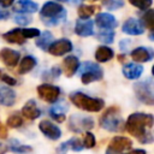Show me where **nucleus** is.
<instances>
[{"instance_id":"nucleus-27","label":"nucleus","mask_w":154,"mask_h":154,"mask_svg":"<svg viewBox=\"0 0 154 154\" xmlns=\"http://www.w3.org/2000/svg\"><path fill=\"white\" fill-rule=\"evenodd\" d=\"M99 10V6L96 5H81L77 10L78 12V17L81 19H88L90 16H93L96 11Z\"/></svg>"},{"instance_id":"nucleus-25","label":"nucleus","mask_w":154,"mask_h":154,"mask_svg":"<svg viewBox=\"0 0 154 154\" xmlns=\"http://www.w3.org/2000/svg\"><path fill=\"white\" fill-rule=\"evenodd\" d=\"M113 55H114V52L112 51V48H109L107 46H100L95 51V58L100 63H106V61L111 60L113 58Z\"/></svg>"},{"instance_id":"nucleus-44","label":"nucleus","mask_w":154,"mask_h":154,"mask_svg":"<svg viewBox=\"0 0 154 154\" xmlns=\"http://www.w3.org/2000/svg\"><path fill=\"white\" fill-rule=\"evenodd\" d=\"M13 1L14 0H0V5L2 7H8V6H11L13 4Z\"/></svg>"},{"instance_id":"nucleus-34","label":"nucleus","mask_w":154,"mask_h":154,"mask_svg":"<svg viewBox=\"0 0 154 154\" xmlns=\"http://www.w3.org/2000/svg\"><path fill=\"white\" fill-rule=\"evenodd\" d=\"M13 20H14V23H17V24H19V25H28V24L31 23L32 18H31L30 16H28V14L19 13V14H16V16L13 17Z\"/></svg>"},{"instance_id":"nucleus-20","label":"nucleus","mask_w":154,"mask_h":154,"mask_svg":"<svg viewBox=\"0 0 154 154\" xmlns=\"http://www.w3.org/2000/svg\"><path fill=\"white\" fill-rule=\"evenodd\" d=\"M67 109H69V106H67L64 101H60V102H58L55 106H53V107L49 108V116H51L54 120L61 123V122L65 120V112H66Z\"/></svg>"},{"instance_id":"nucleus-18","label":"nucleus","mask_w":154,"mask_h":154,"mask_svg":"<svg viewBox=\"0 0 154 154\" xmlns=\"http://www.w3.org/2000/svg\"><path fill=\"white\" fill-rule=\"evenodd\" d=\"M131 58L137 63H147L153 58V51L147 47H137L131 52Z\"/></svg>"},{"instance_id":"nucleus-31","label":"nucleus","mask_w":154,"mask_h":154,"mask_svg":"<svg viewBox=\"0 0 154 154\" xmlns=\"http://www.w3.org/2000/svg\"><path fill=\"white\" fill-rule=\"evenodd\" d=\"M7 125L10 128H19L23 124V119L20 117L19 113H12L8 118H7Z\"/></svg>"},{"instance_id":"nucleus-47","label":"nucleus","mask_w":154,"mask_h":154,"mask_svg":"<svg viewBox=\"0 0 154 154\" xmlns=\"http://www.w3.org/2000/svg\"><path fill=\"white\" fill-rule=\"evenodd\" d=\"M90 1H95V0H90Z\"/></svg>"},{"instance_id":"nucleus-40","label":"nucleus","mask_w":154,"mask_h":154,"mask_svg":"<svg viewBox=\"0 0 154 154\" xmlns=\"http://www.w3.org/2000/svg\"><path fill=\"white\" fill-rule=\"evenodd\" d=\"M49 75L52 76V78H57V77H59V75H60V69L57 67V66L52 67L51 71H49Z\"/></svg>"},{"instance_id":"nucleus-48","label":"nucleus","mask_w":154,"mask_h":154,"mask_svg":"<svg viewBox=\"0 0 154 154\" xmlns=\"http://www.w3.org/2000/svg\"><path fill=\"white\" fill-rule=\"evenodd\" d=\"M0 75H1V72H0Z\"/></svg>"},{"instance_id":"nucleus-39","label":"nucleus","mask_w":154,"mask_h":154,"mask_svg":"<svg viewBox=\"0 0 154 154\" xmlns=\"http://www.w3.org/2000/svg\"><path fill=\"white\" fill-rule=\"evenodd\" d=\"M69 149H70V148H69L67 142H64V143H61V144L57 148V153H58V154H66Z\"/></svg>"},{"instance_id":"nucleus-11","label":"nucleus","mask_w":154,"mask_h":154,"mask_svg":"<svg viewBox=\"0 0 154 154\" xmlns=\"http://www.w3.org/2000/svg\"><path fill=\"white\" fill-rule=\"evenodd\" d=\"M38 129L41 130V132L49 140L52 141H55L58 138H60L61 136V130L55 125L53 124L52 122L45 119V120H41L40 124H38Z\"/></svg>"},{"instance_id":"nucleus-45","label":"nucleus","mask_w":154,"mask_h":154,"mask_svg":"<svg viewBox=\"0 0 154 154\" xmlns=\"http://www.w3.org/2000/svg\"><path fill=\"white\" fill-rule=\"evenodd\" d=\"M7 150H8V147L6 144H4V143L0 142V154H5Z\"/></svg>"},{"instance_id":"nucleus-1","label":"nucleus","mask_w":154,"mask_h":154,"mask_svg":"<svg viewBox=\"0 0 154 154\" xmlns=\"http://www.w3.org/2000/svg\"><path fill=\"white\" fill-rule=\"evenodd\" d=\"M153 116L147 113H132L126 119V123L124 124V128L126 131L136 137L138 142L141 143H152L153 142V135H152V128H153Z\"/></svg>"},{"instance_id":"nucleus-21","label":"nucleus","mask_w":154,"mask_h":154,"mask_svg":"<svg viewBox=\"0 0 154 154\" xmlns=\"http://www.w3.org/2000/svg\"><path fill=\"white\" fill-rule=\"evenodd\" d=\"M16 102V93L8 87H0V105L2 106H13Z\"/></svg>"},{"instance_id":"nucleus-43","label":"nucleus","mask_w":154,"mask_h":154,"mask_svg":"<svg viewBox=\"0 0 154 154\" xmlns=\"http://www.w3.org/2000/svg\"><path fill=\"white\" fill-rule=\"evenodd\" d=\"M124 154H147V153H146L144 149H131V150H129Z\"/></svg>"},{"instance_id":"nucleus-14","label":"nucleus","mask_w":154,"mask_h":154,"mask_svg":"<svg viewBox=\"0 0 154 154\" xmlns=\"http://www.w3.org/2000/svg\"><path fill=\"white\" fill-rule=\"evenodd\" d=\"M75 32L78 36H91L94 34V24L91 20L89 19H78L76 22V26H75Z\"/></svg>"},{"instance_id":"nucleus-41","label":"nucleus","mask_w":154,"mask_h":154,"mask_svg":"<svg viewBox=\"0 0 154 154\" xmlns=\"http://www.w3.org/2000/svg\"><path fill=\"white\" fill-rule=\"evenodd\" d=\"M7 137V130L6 128L0 123V138H6Z\"/></svg>"},{"instance_id":"nucleus-19","label":"nucleus","mask_w":154,"mask_h":154,"mask_svg":"<svg viewBox=\"0 0 154 154\" xmlns=\"http://www.w3.org/2000/svg\"><path fill=\"white\" fill-rule=\"evenodd\" d=\"M143 72V67L136 63H129L123 67V75L128 79H137Z\"/></svg>"},{"instance_id":"nucleus-7","label":"nucleus","mask_w":154,"mask_h":154,"mask_svg":"<svg viewBox=\"0 0 154 154\" xmlns=\"http://www.w3.org/2000/svg\"><path fill=\"white\" fill-rule=\"evenodd\" d=\"M134 91L140 101L147 105L154 103V96H153V88H152V81H144V82H137L134 84Z\"/></svg>"},{"instance_id":"nucleus-42","label":"nucleus","mask_w":154,"mask_h":154,"mask_svg":"<svg viewBox=\"0 0 154 154\" xmlns=\"http://www.w3.org/2000/svg\"><path fill=\"white\" fill-rule=\"evenodd\" d=\"M8 16H10V12L0 7V20H2V19H6Z\"/></svg>"},{"instance_id":"nucleus-38","label":"nucleus","mask_w":154,"mask_h":154,"mask_svg":"<svg viewBox=\"0 0 154 154\" xmlns=\"http://www.w3.org/2000/svg\"><path fill=\"white\" fill-rule=\"evenodd\" d=\"M1 79H2L7 85H10V87H12V85H16V84H17V81H16L13 77L8 76V75H2V76H1Z\"/></svg>"},{"instance_id":"nucleus-33","label":"nucleus","mask_w":154,"mask_h":154,"mask_svg":"<svg viewBox=\"0 0 154 154\" xmlns=\"http://www.w3.org/2000/svg\"><path fill=\"white\" fill-rule=\"evenodd\" d=\"M129 2L140 10H148L152 6L153 0H129Z\"/></svg>"},{"instance_id":"nucleus-30","label":"nucleus","mask_w":154,"mask_h":154,"mask_svg":"<svg viewBox=\"0 0 154 154\" xmlns=\"http://www.w3.org/2000/svg\"><path fill=\"white\" fill-rule=\"evenodd\" d=\"M142 20H143V25L147 26L150 31H153V28H154V12L152 8H148L144 14L142 16Z\"/></svg>"},{"instance_id":"nucleus-22","label":"nucleus","mask_w":154,"mask_h":154,"mask_svg":"<svg viewBox=\"0 0 154 154\" xmlns=\"http://www.w3.org/2000/svg\"><path fill=\"white\" fill-rule=\"evenodd\" d=\"M2 38L6 41V42H10V43H17V45H22L26 41V38L24 37L23 35V31L22 29H13L11 31H7L5 34H2Z\"/></svg>"},{"instance_id":"nucleus-46","label":"nucleus","mask_w":154,"mask_h":154,"mask_svg":"<svg viewBox=\"0 0 154 154\" xmlns=\"http://www.w3.org/2000/svg\"><path fill=\"white\" fill-rule=\"evenodd\" d=\"M57 1H63V2H65V1H69V0H57Z\"/></svg>"},{"instance_id":"nucleus-5","label":"nucleus","mask_w":154,"mask_h":154,"mask_svg":"<svg viewBox=\"0 0 154 154\" xmlns=\"http://www.w3.org/2000/svg\"><path fill=\"white\" fill-rule=\"evenodd\" d=\"M77 71L81 75V79H82V83L83 84H89L91 82L100 81L103 77L102 69L99 65H96L95 63H91V61H84V63H82L78 66V70Z\"/></svg>"},{"instance_id":"nucleus-3","label":"nucleus","mask_w":154,"mask_h":154,"mask_svg":"<svg viewBox=\"0 0 154 154\" xmlns=\"http://www.w3.org/2000/svg\"><path fill=\"white\" fill-rule=\"evenodd\" d=\"M70 101L77 107L87 112H99L103 108L105 102L102 99L91 97L81 91H75L70 94Z\"/></svg>"},{"instance_id":"nucleus-8","label":"nucleus","mask_w":154,"mask_h":154,"mask_svg":"<svg viewBox=\"0 0 154 154\" xmlns=\"http://www.w3.org/2000/svg\"><path fill=\"white\" fill-rule=\"evenodd\" d=\"M36 91H37V95L40 96L41 100H43L46 102H49V103L57 102L58 99H59V95H60L59 87L53 85V84H48V83L38 85L36 88Z\"/></svg>"},{"instance_id":"nucleus-4","label":"nucleus","mask_w":154,"mask_h":154,"mask_svg":"<svg viewBox=\"0 0 154 154\" xmlns=\"http://www.w3.org/2000/svg\"><path fill=\"white\" fill-rule=\"evenodd\" d=\"M100 125L102 129L108 131H120L124 128L123 118L120 117L119 108L113 106L106 109V112L100 118Z\"/></svg>"},{"instance_id":"nucleus-2","label":"nucleus","mask_w":154,"mask_h":154,"mask_svg":"<svg viewBox=\"0 0 154 154\" xmlns=\"http://www.w3.org/2000/svg\"><path fill=\"white\" fill-rule=\"evenodd\" d=\"M40 16L45 25L52 26V25H58L65 20L66 11L60 4L54 1H48L40 10Z\"/></svg>"},{"instance_id":"nucleus-10","label":"nucleus","mask_w":154,"mask_h":154,"mask_svg":"<svg viewBox=\"0 0 154 154\" xmlns=\"http://www.w3.org/2000/svg\"><path fill=\"white\" fill-rule=\"evenodd\" d=\"M132 142L131 140H129L128 137L124 136H116L111 140V142L108 143L107 147V153L109 154H117V153H122L125 149L131 148Z\"/></svg>"},{"instance_id":"nucleus-35","label":"nucleus","mask_w":154,"mask_h":154,"mask_svg":"<svg viewBox=\"0 0 154 154\" xmlns=\"http://www.w3.org/2000/svg\"><path fill=\"white\" fill-rule=\"evenodd\" d=\"M67 142V144H69V148L70 149H72V150H75V152H81L84 147H83V143H82V141L79 140V138H76V137H73V138H71V140H69V141H66Z\"/></svg>"},{"instance_id":"nucleus-28","label":"nucleus","mask_w":154,"mask_h":154,"mask_svg":"<svg viewBox=\"0 0 154 154\" xmlns=\"http://www.w3.org/2000/svg\"><path fill=\"white\" fill-rule=\"evenodd\" d=\"M8 149L13 153H17V154H25V153H29L31 152V147L30 146H25V144H19L16 140H12L10 146H7Z\"/></svg>"},{"instance_id":"nucleus-37","label":"nucleus","mask_w":154,"mask_h":154,"mask_svg":"<svg viewBox=\"0 0 154 154\" xmlns=\"http://www.w3.org/2000/svg\"><path fill=\"white\" fill-rule=\"evenodd\" d=\"M23 31V35L25 38H31V37H37L41 32L38 31V29L36 28H25V29H22Z\"/></svg>"},{"instance_id":"nucleus-16","label":"nucleus","mask_w":154,"mask_h":154,"mask_svg":"<svg viewBox=\"0 0 154 154\" xmlns=\"http://www.w3.org/2000/svg\"><path fill=\"white\" fill-rule=\"evenodd\" d=\"M78 66H79V60L75 55H69L63 60V70L66 77H72L77 72Z\"/></svg>"},{"instance_id":"nucleus-13","label":"nucleus","mask_w":154,"mask_h":154,"mask_svg":"<svg viewBox=\"0 0 154 154\" xmlns=\"http://www.w3.org/2000/svg\"><path fill=\"white\" fill-rule=\"evenodd\" d=\"M19 58H20L19 52L13 51L11 48H2L0 51V59L8 67L16 66L18 64V61H19Z\"/></svg>"},{"instance_id":"nucleus-24","label":"nucleus","mask_w":154,"mask_h":154,"mask_svg":"<svg viewBox=\"0 0 154 154\" xmlns=\"http://www.w3.org/2000/svg\"><path fill=\"white\" fill-rule=\"evenodd\" d=\"M37 61L36 59L32 57V55H25L20 63H19V67H18V73L20 75H24V73H28L30 72L35 66H36Z\"/></svg>"},{"instance_id":"nucleus-9","label":"nucleus","mask_w":154,"mask_h":154,"mask_svg":"<svg viewBox=\"0 0 154 154\" xmlns=\"http://www.w3.org/2000/svg\"><path fill=\"white\" fill-rule=\"evenodd\" d=\"M72 42L67 38H60V40H57L54 42H52L48 47V52L52 54V55H55V57H60V55H65L67 54L69 52L72 51Z\"/></svg>"},{"instance_id":"nucleus-15","label":"nucleus","mask_w":154,"mask_h":154,"mask_svg":"<svg viewBox=\"0 0 154 154\" xmlns=\"http://www.w3.org/2000/svg\"><path fill=\"white\" fill-rule=\"evenodd\" d=\"M95 23L102 29H114L118 25L117 19L109 13H99L95 18Z\"/></svg>"},{"instance_id":"nucleus-36","label":"nucleus","mask_w":154,"mask_h":154,"mask_svg":"<svg viewBox=\"0 0 154 154\" xmlns=\"http://www.w3.org/2000/svg\"><path fill=\"white\" fill-rule=\"evenodd\" d=\"M103 5L108 10H117L124 5V0H103Z\"/></svg>"},{"instance_id":"nucleus-12","label":"nucleus","mask_w":154,"mask_h":154,"mask_svg":"<svg viewBox=\"0 0 154 154\" xmlns=\"http://www.w3.org/2000/svg\"><path fill=\"white\" fill-rule=\"evenodd\" d=\"M123 32L128 35H141L144 32V25L142 24L141 20L135 19V18H129L124 24H123Z\"/></svg>"},{"instance_id":"nucleus-17","label":"nucleus","mask_w":154,"mask_h":154,"mask_svg":"<svg viewBox=\"0 0 154 154\" xmlns=\"http://www.w3.org/2000/svg\"><path fill=\"white\" fill-rule=\"evenodd\" d=\"M22 114H23L26 119L34 120V119H37V118L41 116V111H40V108L37 107L35 100H29V101H26L25 105L23 106V108H22Z\"/></svg>"},{"instance_id":"nucleus-6","label":"nucleus","mask_w":154,"mask_h":154,"mask_svg":"<svg viewBox=\"0 0 154 154\" xmlns=\"http://www.w3.org/2000/svg\"><path fill=\"white\" fill-rule=\"evenodd\" d=\"M94 128V120L83 114H72L69 118V129L73 132H83Z\"/></svg>"},{"instance_id":"nucleus-32","label":"nucleus","mask_w":154,"mask_h":154,"mask_svg":"<svg viewBox=\"0 0 154 154\" xmlns=\"http://www.w3.org/2000/svg\"><path fill=\"white\" fill-rule=\"evenodd\" d=\"M82 143H83V147L84 148H93V147H95V143H96L95 136L91 132L87 131L84 134V137H83V142Z\"/></svg>"},{"instance_id":"nucleus-26","label":"nucleus","mask_w":154,"mask_h":154,"mask_svg":"<svg viewBox=\"0 0 154 154\" xmlns=\"http://www.w3.org/2000/svg\"><path fill=\"white\" fill-rule=\"evenodd\" d=\"M37 37H38V38L36 40V46H37L38 48H41L42 51H47L48 47H49V45L53 42V35H52V32H49V31H43V32L40 34Z\"/></svg>"},{"instance_id":"nucleus-23","label":"nucleus","mask_w":154,"mask_h":154,"mask_svg":"<svg viewBox=\"0 0 154 154\" xmlns=\"http://www.w3.org/2000/svg\"><path fill=\"white\" fill-rule=\"evenodd\" d=\"M13 10L16 12H26V13H34L38 10V5L34 2L32 0H18L14 5Z\"/></svg>"},{"instance_id":"nucleus-29","label":"nucleus","mask_w":154,"mask_h":154,"mask_svg":"<svg viewBox=\"0 0 154 154\" xmlns=\"http://www.w3.org/2000/svg\"><path fill=\"white\" fill-rule=\"evenodd\" d=\"M114 38V31L112 29H102L97 34V40L103 43H112Z\"/></svg>"}]
</instances>
